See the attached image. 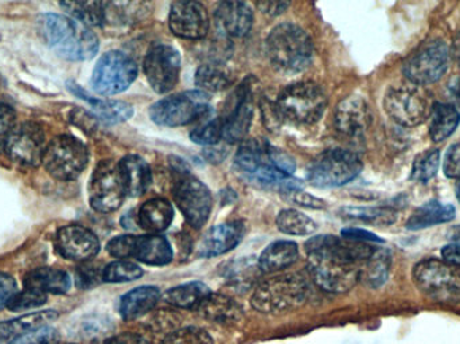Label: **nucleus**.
Returning <instances> with one entry per match:
<instances>
[{"label":"nucleus","instance_id":"f257e3e1","mask_svg":"<svg viewBox=\"0 0 460 344\" xmlns=\"http://www.w3.org/2000/svg\"><path fill=\"white\" fill-rule=\"evenodd\" d=\"M376 249L369 243L335 235H316L305 243L308 272L319 288L343 294L358 283L361 265Z\"/></svg>","mask_w":460,"mask_h":344},{"label":"nucleus","instance_id":"f03ea898","mask_svg":"<svg viewBox=\"0 0 460 344\" xmlns=\"http://www.w3.org/2000/svg\"><path fill=\"white\" fill-rule=\"evenodd\" d=\"M38 26L49 48L67 61H88L99 50V40L94 32L75 19L45 13L38 21Z\"/></svg>","mask_w":460,"mask_h":344},{"label":"nucleus","instance_id":"7ed1b4c3","mask_svg":"<svg viewBox=\"0 0 460 344\" xmlns=\"http://www.w3.org/2000/svg\"><path fill=\"white\" fill-rule=\"evenodd\" d=\"M270 64L283 75H296L313 61L314 45L310 35L294 23L276 26L267 38Z\"/></svg>","mask_w":460,"mask_h":344},{"label":"nucleus","instance_id":"20e7f679","mask_svg":"<svg viewBox=\"0 0 460 344\" xmlns=\"http://www.w3.org/2000/svg\"><path fill=\"white\" fill-rule=\"evenodd\" d=\"M272 150L273 146L267 142L251 140L243 143L235 155V169L252 183L275 187L283 194L294 190H302L303 184L299 179L279 172L273 162Z\"/></svg>","mask_w":460,"mask_h":344},{"label":"nucleus","instance_id":"39448f33","mask_svg":"<svg viewBox=\"0 0 460 344\" xmlns=\"http://www.w3.org/2000/svg\"><path fill=\"white\" fill-rule=\"evenodd\" d=\"M308 284L299 273H287L262 281L251 297L254 310L265 315L289 313L305 304Z\"/></svg>","mask_w":460,"mask_h":344},{"label":"nucleus","instance_id":"423d86ee","mask_svg":"<svg viewBox=\"0 0 460 344\" xmlns=\"http://www.w3.org/2000/svg\"><path fill=\"white\" fill-rule=\"evenodd\" d=\"M327 97L314 83L287 86L276 100V112L289 123L314 124L326 110Z\"/></svg>","mask_w":460,"mask_h":344},{"label":"nucleus","instance_id":"0eeeda50","mask_svg":"<svg viewBox=\"0 0 460 344\" xmlns=\"http://www.w3.org/2000/svg\"><path fill=\"white\" fill-rule=\"evenodd\" d=\"M421 294L438 303H460V269L437 259L424 260L413 269Z\"/></svg>","mask_w":460,"mask_h":344},{"label":"nucleus","instance_id":"6e6552de","mask_svg":"<svg viewBox=\"0 0 460 344\" xmlns=\"http://www.w3.org/2000/svg\"><path fill=\"white\" fill-rule=\"evenodd\" d=\"M210 112L209 96L202 91H191L155 102L151 107L150 116L159 126L182 127L207 118Z\"/></svg>","mask_w":460,"mask_h":344},{"label":"nucleus","instance_id":"1a4fd4ad","mask_svg":"<svg viewBox=\"0 0 460 344\" xmlns=\"http://www.w3.org/2000/svg\"><path fill=\"white\" fill-rule=\"evenodd\" d=\"M172 187L175 202L186 221L199 229L209 219L213 205L212 192L186 167H177Z\"/></svg>","mask_w":460,"mask_h":344},{"label":"nucleus","instance_id":"9d476101","mask_svg":"<svg viewBox=\"0 0 460 344\" xmlns=\"http://www.w3.org/2000/svg\"><path fill=\"white\" fill-rule=\"evenodd\" d=\"M89 162L86 146L77 137L59 135L48 143L43 166L59 181H73L81 175Z\"/></svg>","mask_w":460,"mask_h":344},{"label":"nucleus","instance_id":"9b49d317","mask_svg":"<svg viewBox=\"0 0 460 344\" xmlns=\"http://www.w3.org/2000/svg\"><path fill=\"white\" fill-rule=\"evenodd\" d=\"M361 172L362 161L357 154L330 150L311 163L307 179L313 186L340 187L356 179Z\"/></svg>","mask_w":460,"mask_h":344},{"label":"nucleus","instance_id":"f8f14e48","mask_svg":"<svg viewBox=\"0 0 460 344\" xmlns=\"http://www.w3.org/2000/svg\"><path fill=\"white\" fill-rule=\"evenodd\" d=\"M384 108L392 120L400 126L416 127L431 115L429 94L418 85H400L389 89L384 99Z\"/></svg>","mask_w":460,"mask_h":344},{"label":"nucleus","instance_id":"ddd939ff","mask_svg":"<svg viewBox=\"0 0 460 344\" xmlns=\"http://www.w3.org/2000/svg\"><path fill=\"white\" fill-rule=\"evenodd\" d=\"M450 65V49L445 40H434L424 43L404 62L402 72L413 85L423 86L437 83Z\"/></svg>","mask_w":460,"mask_h":344},{"label":"nucleus","instance_id":"4468645a","mask_svg":"<svg viewBox=\"0 0 460 344\" xmlns=\"http://www.w3.org/2000/svg\"><path fill=\"white\" fill-rule=\"evenodd\" d=\"M137 77L134 59L121 51H110L97 62L92 75L94 92L102 96H113L127 91Z\"/></svg>","mask_w":460,"mask_h":344},{"label":"nucleus","instance_id":"2eb2a0df","mask_svg":"<svg viewBox=\"0 0 460 344\" xmlns=\"http://www.w3.org/2000/svg\"><path fill=\"white\" fill-rule=\"evenodd\" d=\"M126 195L119 163L104 161L97 164L89 181V202L92 208L99 213H113L120 207Z\"/></svg>","mask_w":460,"mask_h":344},{"label":"nucleus","instance_id":"dca6fc26","mask_svg":"<svg viewBox=\"0 0 460 344\" xmlns=\"http://www.w3.org/2000/svg\"><path fill=\"white\" fill-rule=\"evenodd\" d=\"M146 77L156 93H167L180 80L181 54L170 45H155L146 54Z\"/></svg>","mask_w":460,"mask_h":344},{"label":"nucleus","instance_id":"f3484780","mask_svg":"<svg viewBox=\"0 0 460 344\" xmlns=\"http://www.w3.org/2000/svg\"><path fill=\"white\" fill-rule=\"evenodd\" d=\"M46 143L45 132L37 123H23L13 127L4 151L8 158L23 166L37 167L42 163L45 155Z\"/></svg>","mask_w":460,"mask_h":344},{"label":"nucleus","instance_id":"a211bd4d","mask_svg":"<svg viewBox=\"0 0 460 344\" xmlns=\"http://www.w3.org/2000/svg\"><path fill=\"white\" fill-rule=\"evenodd\" d=\"M169 24L178 37L201 40L209 32V13L201 3L175 2L170 10Z\"/></svg>","mask_w":460,"mask_h":344},{"label":"nucleus","instance_id":"6ab92c4d","mask_svg":"<svg viewBox=\"0 0 460 344\" xmlns=\"http://www.w3.org/2000/svg\"><path fill=\"white\" fill-rule=\"evenodd\" d=\"M54 246L64 259L72 261H88L100 251L96 234L80 225L61 227L54 237Z\"/></svg>","mask_w":460,"mask_h":344},{"label":"nucleus","instance_id":"aec40b11","mask_svg":"<svg viewBox=\"0 0 460 344\" xmlns=\"http://www.w3.org/2000/svg\"><path fill=\"white\" fill-rule=\"evenodd\" d=\"M370 124L372 110L361 97H348L338 104L335 110V126L341 134L359 137L369 129Z\"/></svg>","mask_w":460,"mask_h":344},{"label":"nucleus","instance_id":"412c9836","mask_svg":"<svg viewBox=\"0 0 460 344\" xmlns=\"http://www.w3.org/2000/svg\"><path fill=\"white\" fill-rule=\"evenodd\" d=\"M215 19L221 34L243 38L253 26V11L246 3L223 2L216 10Z\"/></svg>","mask_w":460,"mask_h":344},{"label":"nucleus","instance_id":"4be33fe9","mask_svg":"<svg viewBox=\"0 0 460 344\" xmlns=\"http://www.w3.org/2000/svg\"><path fill=\"white\" fill-rule=\"evenodd\" d=\"M245 235V226L243 222L233 221L217 225L209 230L201 245H199V256L216 257L233 251Z\"/></svg>","mask_w":460,"mask_h":344},{"label":"nucleus","instance_id":"5701e85b","mask_svg":"<svg viewBox=\"0 0 460 344\" xmlns=\"http://www.w3.org/2000/svg\"><path fill=\"white\" fill-rule=\"evenodd\" d=\"M252 116H253L252 93L245 85L238 91L237 101L230 110L229 115L223 119L224 139L229 143L241 142L248 134Z\"/></svg>","mask_w":460,"mask_h":344},{"label":"nucleus","instance_id":"b1692460","mask_svg":"<svg viewBox=\"0 0 460 344\" xmlns=\"http://www.w3.org/2000/svg\"><path fill=\"white\" fill-rule=\"evenodd\" d=\"M172 245L162 235H134L131 259L154 267H164L172 262Z\"/></svg>","mask_w":460,"mask_h":344},{"label":"nucleus","instance_id":"393cba45","mask_svg":"<svg viewBox=\"0 0 460 344\" xmlns=\"http://www.w3.org/2000/svg\"><path fill=\"white\" fill-rule=\"evenodd\" d=\"M67 88L75 96L80 99L85 100L92 110L96 112V115L102 119V121L108 124H118L123 123V121L128 120L132 115H134V110L131 105L127 104L123 101H115V100H99L94 97L89 96L84 89H81L77 84L67 83Z\"/></svg>","mask_w":460,"mask_h":344},{"label":"nucleus","instance_id":"a878e982","mask_svg":"<svg viewBox=\"0 0 460 344\" xmlns=\"http://www.w3.org/2000/svg\"><path fill=\"white\" fill-rule=\"evenodd\" d=\"M57 318L58 313L56 311H42V313H27L11 321L0 322V344L10 343L11 340L22 335L48 327V324L56 321Z\"/></svg>","mask_w":460,"mask_h":344},{"label":"nucleus","instance_id":"bb28decb","mask_svg":"<svg viewBox=\"0 0 460 344\" xmlns=\"http://www.w3.org/2000/svg\"><path fill=\"white\" fill-rule=\"evenodd\" d=\"M127 195L129 197H140L147 191L153 181L151 169L145 159L137 155L126 156L119 163Z\"/></svg>","mask_w":460,"mask_h":344},{"label":"nucleus","instance_id":"cd10ccee","mask_svg":"<svg viewBox=\"0 0 460 344\" xmlns=\"http://www.w3.org/2000/svg\"><path fill=\"white\" fill-rule=\"evenodd\" d=\"M24 286L43 295H62L69 291L72 280L64 270L56 269V268H38L27 273L24 278Z\"/></svg>","mask_w":460,"mask_h":344},{"label":"nucleus","instance_id":"c85d7f7f","mask_svg":"<svg viewBox=\"0 0 460 344\" xmlns=\"http://www.w3.org/2000/svg\"><path fill=\"white\" fill-rule=\"evenodd\" d=\"M161 300L158 287L145 286L124 295L120 302V313L126 321H134L150 313Z\"/></svg>","mask_w":460,"mask_h":344},{"label":"nucleus","instance_id":"c756f323","mask_svg":"<svg viewBox=\"0 0 460 344\" xmlns=\"http://www.w3.org/2000/svg\"><path fill=\"white\" fill-rule=\"evenodd\" d=\"M297 257L299 249L296 243L292 241H276L260 254L257 265L261 273H275L291 267Z\"/></svg>","mask_w":460,"mask_h":344},{"label":"nucleus","instance_id":"7c9ffc66","mask_svg":"<svg viewBox=\"0 0 460 344\" xmlns=\"http://www.w3.org/2000/svg\"><path fill=\"white\" fill-rule=\"evenodd\" d=\"M197 311L207 321L223 324V326L237 323L243 318V308L234 300L226 295L213 294V292Z\"/></svg>","mask_w":460,"mask_h":344},{"label":"nucleus","instance_id":"2f4dec72","mask_svg":"<svg viewBox=\"0 0 460 344\" xmlns=\"http://www.w3.org/2000/svg\"><path fill=\"white\" fill-rule=\"evenodd\" d=\"M172 219H174V207L169 200L162 198L148 200L140 207L137 214V222L140 226L154 234L169 229Z\"/></svg>","mask_w":460,"mask_h":344},{"label":"nucleus","instance_id":"473e14b6","mask_svg":"<svg viewBox=\"0 0 460 344\" xmlns=\"http://www.w3.org/2000/svg\"><path fill=\"white\" fill-rule=\"evenodd\" d=\"M212 294V289L201 281H190L182 286L174 287L164 294L167 304L183 310H199L202 303Z\"/></svg>","mask_w":460,"mask_h":344},{"label":"nucleus","instance_id":"72a5a7b5","mask_svg":"<svg viewBox=\"0 0 460 344\" xmlns=\"http://www.w3.org/2000/svg\"><path fill=\"white\" fill-rule=\"evenodd\" d=\"M456 218V207L448 203L431 200L419 207L407 222V229L421 230L434 225L446 224Z\"/></svg>","mask_w":460,"mask_h":344},{"label":"nucleus","instance_id":"f704fd0d","mask_svg":"<svg viewBox=\"0 0 460 344\" xmlns=\"http://www.w3.org/2000/svg\"><path fill=\"white\" fill-rule=\"evenodd\" d=\"M460 123L458 110L453 105L437 104L432 107L429 115V137L439 143L450 137Z\"/></svg>","mask_w":460,"mask_h":344},{"label":"nucleus","instance_id":"c9c22d12","mask_svg":"<svg viewBox=\"0 0 460 344\" xmlns=\"http://www.w3.org/2000/svg\"><path fill=\"white\" fill-rule=\"evenodd\" d=\"M391 269V254L386 249L377 248L375 253L361 265L359 281L369 288H380L388 280Z\"/></svg>","mask_w":460,"mask_h":344},{"label":"nucleus","instance_id":"e433bc0d","mask_svg":"<svg viewBox=\"0 0 460 344\" xmlns=\"http://www.w3.org/2000/svg\"><path fill=\"white\" fill-rule=\"evenodd\" d=\"M61 7L80 23L89 26H102L107 22V3L65 2Z\"/></svg>","mask_w":460,"mask_h":344},{"label":"nucleus","instance_id":"4c0bfd02","mask_svg":"<svg viewBox=\"0 0 460 344\" xmlns=\"http://www.w3.org/2000/svg\"><path fill=\"white\" fill-rule=\"evenodd\" d=\"M276 225L284 234L303 235V237L314 234L318 229V225L310 216L292 208L280 211L276 218Z\"/></svg>","mask_w":460,"mask_h":344},{"label":"nucleus","instance_id":"58836bf2","mask_svg":"<svg viewBox=\"0 0 460 344\" xmlns=\"http://www.w3.org/2000/svg\"><path fill=\"white\" fill-rule=\"evenodd\" d=\"M229 73L218 64H205L197 69L196 85L202 92L226 91L230 85Z\"/></svg>","mask_w":460,"mask_h":344},{"label":"nucleus","instance_id":"ea45409f","mask_svg":"<svg viewBox=\"0 0 460 344\" xmlns=\"http://www.w3.org/2000/svg\"><path fill=\"white\" fill-rule=\"evenodd\" d=\"M143 269L128 260L111 262L102 269V281L105 283H131L142 278Z\"/></svg>","mask_w":460,"mask_h":344},{"label":"nucleus","instance_id":"a19ab883","mask_svg":"<svg viewBox=\"0 0 460 344\" xmlns=\"http://www.w3.org/2000/svg\"><path fill=\"white\" fill-rule=\"evenodd\" d=\"M440 166V153L438 150L426 151L416 158L412 176L421 183H427L437 175Z\"/></svg>","mask_w":460,"mask_h":344},{"label":"nucleus","instance_id":"79ce46f5","mask_svg":"<svg viewBox=\"0 0 460 344\" xmlns=\"http://www.w3.org/2000/svg\"><path fill=\"white\" fill-rule=\"evenodd\" d=\"M190 139L196 145L215 146L224 139L223 119H215L209 123L204 124L199 128L194 129L190 134Z\"/></svg>","mask_w":460,"mask_h":344},{"label":"nucleus","instance_id":"37998d69","mask_svg":"<svg viewBox=\"0 0 460 344\" xmlns=\"http://www.w3.org/2000/svg\"><path fill=\"white\" fill-rule=\"evenodd\" d=\"M342 214L346 218L364 222H385V224H391L394 216L391 210L376 207H346L343 208Z\"/></svg>","mask_w":460,"mask_h":344},{"label":"nucleus","instance_id":"c03bdc74","mask_svg":"<svg viewBox=\"0 0 460 344\" xmlns=\"http://www.w3.org/2000/svg\"><path fill=\"white\" fill-rule=\"evenodd\" d=\"M162 344H213V340L205 330L186 327L170 334Z\"/></svg>","mask_w":460,"mask_h":344},{"label":"nucleus","instance_id":"a18cd8bd","mask_svg":"<svg viewBox=\"0 0 460 344\" xmlns=\"http://www.w3.org/2000/svg\"><path fill=\"white\" fill-rule=\"evenodd\" d=\"M46 295L40 292L34 291V289L26 288L24 291L18 292L15 296L11 300L8 304V310L13 313H23V311L34 310V308L40 307L45 304Z\"/></svg>","mask_w":460,"mask_h":344},{"label":"nucleus","instance_id":"49530a36","mask_svg":"<svg viewBox=\"0 0 460 344\" xmlns=\"http://www.w3.org/2000/svg\"><path fill=\"white\" fill-rule=\"evenodd\" d=\"M58 334L51 327L35 330L29 334L22 335L16 340H11L8 344H58Z\"/></svg>","mask_w":460,"mask_h":344},{"label":"nucleus","instance_id":"de8ad7c7","mask_svg":"<svg viewBox=\"0 0 460 344\" xmlns=\"http://www.w3.org/2000/svg\"><path fill=\"white\" fill-rule=\"evenodd\" d=\"M229 269L230 283L243 284L248 283L249 278H254V272L259 269V265H257V262L245 259L243 261H238L237 264L232 265Z\"/></svg>","mask_w":460,"mask_h":344},{"label":"nucleus","instance_id":"09e8293b","mask_svg":"<svg viewBox=\"0 0 460 344\" xmlns=\"http://www.w3.org/2000/svg\"><path fill=\"white\" fill-rule=\"evenodd\" d=\"M16 116L10 105L0 102V150L4 148L7 137L15 127Z\"/></svg>","mask_w":460,"mask_h":344},{"label":"nucleus","instance_id":"8fccbe9b","mask_svg":"<svg viewBox=\"0 0 460 344\" xmlns=\"http://www.w3.org/2000/svg\"><path fill=\"white\" fill-rule=\"evenodd\" d=\"M16 294H18L16 281L13 280V276L0 272V310L8 307Z\"/></svg>","mask_w":460,"mask_h":344},{"label":"nucleus","instance_id":"3c124183","mask_svg":"<svg viewBox=\"0 0 460 344\" xmlns=\"http://www.w3.org/2000/svg\"><path fill=\"white\" fill-rule=\"evenodd\" d=\"M443 172L447 178H460V145L453 146L446 155Z\"/></svg>","mask_w":460,"mask_h":344},{"label":"nucleus","instance_id":"603ef678","mask_svg":"<svg viewBox=\"0 0 460 344\" xmlns=\"http://www.w3.org/2000/svg\"><path fill=\"white\" fill-rule=\"evenodd\" d=\"M286 195L291 202L303 206V207L323 208L326 206L323 200L313 197V195L307 194V192H303L302 190H294V191L286 192Z\"/></svg>","mask_w":460,"mask_h":344},{"label":"nucleus","instance_id":"864d4df0","mask_svg":"<svg viewBox=\"0 0 460 344\" xmlns=\"http://www.w3.org/2000/svg\"><path fill=\"white\" fill-rule=\"evenodd\" d=\"M102 280V272L99 273L92 267L81 268L77 273V283L81 288H89L97 284V281Z\"/></svg>","mask_w":460,"mask_h":344},{"label":"nucleus","instance_id":"5fc2aeb1","mask_svg":"<svg viewBox=\"0 0 460 344\" xmlns=\"http://www.w3.org/2000/svg\"><path fill=\"white\" fill-rule=\"evenodd\" d=\"M342 237L346 240L358 241V243H383L381 238L373 233L364 229H345L342 230Z\"/></svg>","mask_w":460,"mask_h":344},{"label":"nucleus","instance_id":"6e6d98bb","mask_svg":"<svg viewBox=\"0 0 460 344\" xmlns=\"http://www.w3.org/2000/svg\"><path fill=\"white\" fill-rule=\"evenodd\" d=\"M442 256L443 261L460 269V245L453 243V245L446 246V248H443Z\"/></svg>","mask_w":460,"mask_h":344},{"label":"nucleus","instance_id":"4d7b16f0","mask_svg":"<svg viewBox=\"0 0 460 344\" xmlns=\"http://www.w3.org/2000/svg\"><path fill=\"white\" fill-rule=\"evenodd\" d=\"M104 344H147L145 338L137 334H123L118 337L110 338Z\"/></svg>","mask_w":460,"mask_h":344},{"label":"nucleus","instance_id":"13d9d810","mask_svg":"<svg viewBox=\"0 0 460 344\" xmlns=\"http://www.w3.org/2000/svg\"><path fill=\"white\" fill-rule=\"evenodd\" d=\"M260 8L261 11H264L265 13H270V15H279V13H283L287 8L289 7V3L284 2H262L259 3Z\"/></svg>","mask_w":460,"mask_h":344},{"label":"nucleus","instance_id":"bf43d9fd","mask_svg":"<svg viewBox=\"0 0 460 344\" xmlns=\"http://www.w3.org/2000/svg\"><path fill=\"white\" fill-rule=\"evenodd\" d=\"M450 91L451 99L456 102L458 107H460V77L454 80L453 83L450 84Z\"/></svg>","mask_w":460,"mask_h":344},{"label":"nucleus","instance_id":"052dcab7","mask_svg":"<svg viewBox=\"0 0 460 344\" xmlns=\"http://www.w3.org/2000/svg\"><path fill=\"white\" fill-rule=\"evenodd\" d=\"M453 53L460 66V32L456 35V40H454Z\"/></svg>","mask_w":460,"mask_h":344},{"label":"nucleus","instance_id":"680f3d73","mask_svg":"<svg viewBox=\"0 0 460 344\" xmlns=\"http://www.w3.org/2000/svg\"><path fill=\"white\" fill-rule=\"evenodd\" d=\"M456 197H458L459 202H460V178L458 179V181H456Z\"/></svg>","mask_w":460,"mask_h":344}]
</instances>
